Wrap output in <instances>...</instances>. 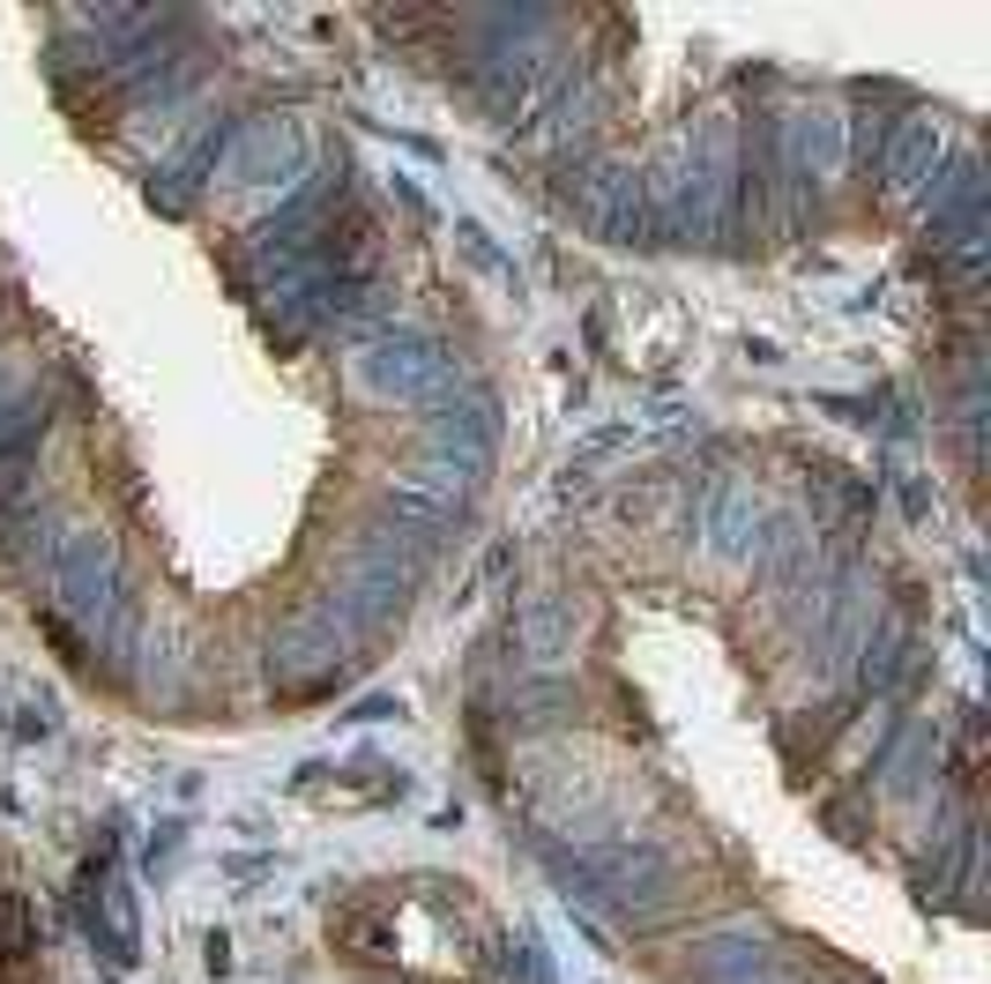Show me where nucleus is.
Returning a JSON list of instances; mask_svg holds the SVG:
<instances>
[{"label":"nucleus","mask_w":991,"mask_h":984,"mask_svg":"<svg viewBox=\"0 0 991 984\" xmlns=\"http://www.w3.org/2000/svg\"><path fill=\"white\" fill-rule=\"evenodd\" d=\"M462 925H493L485 910L470 896H448V888H396V880H380V888H358V896L335 910V947H358V940H396L388 955H373V970H388V977L403 984H477L485 970L499 962V933H477V940H462Z\"/></svg>","instance_id":"nucleus-1"}]
</instances>
